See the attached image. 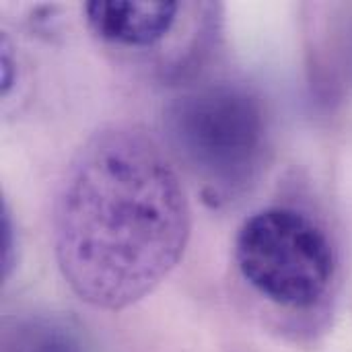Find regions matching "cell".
<instances>
[{
  "mask_svg": "<svg viewBox=\"0 0 352 352\" xmlns=\"http://www.w3.org/2000/svg\"><path fill=\"white\" fill-rule=\"evenodd\" d=\"M192 212L177 171L142 128L111 124L70 159L54 204L58 268L85 303L120 311L182 260Z\"/></svg>",
  "mask_w": 352,
  "mask_h": 352,
  "instance_id": "cell-1",
  "label": "cell"
},
{
  "mask_svg": "<svg viewBox=\"0 0 352 352\" xmlns=\"http://www.w3.org/2000/svg\"><path fill=\"white\" fill-rule=\"evenodd\" d=\"M165 130L177 157L221 190L248 184L266 151V118L260 101L231 85L173 99L165 111Z\"/></svg>",
  "mask_w": 352,
  "mask_h": 352,
  "instance_id": "cell-2",
  "label": "cell"
},
{
  "mask_svg": "<svg viewBox=\"0 0 352 352\" xmlns=\"http://www.w3.org/2000/svg\"><path fill=\"white\" fill-rule=\"evenodd\" d=\"M235 264L262 297L307 309L328 293L336 260L326 233L295 208H264L250 217L235 239Z\"/></svg>",
  "mask_w": 352,
  "mask_h": 352,
  "instance_id": "cell-3",
  "label": "cell"
},
{
  "mask_svg": "<svg viewBox=\"0 0 352 352\" xmlns=\"http://www.w3.org/2000/svg\"><path fill=\"white\" fill-rule=\"evenodd\" d=\"M179 4L173 0H91L85 16L91 31L118 45H153L175 25Z\"/></svg>",
  "mask_w": 352,
  "mask_h": 352,
  "instance_id": "cell-4",
  "label": "cell"
},
{
  "mask_svg": "<svg viewBox=\"0 0 352 352\" xmlns=\"http://www.w3.org/2000/svg\"><path fill=\"white\" fill-rule=\"evenodd\" d=\"M12 352H80V346L62 328L31 326L19 334Z\"/></svg>",
  "mask_w": 352,
  "mask_h": 352,
  "instance_id": "cell-5",
  "label": "cell"
},
{
  "mask_svg": "<svg viewBox=\"0 0 352 352\" xmlns=\"http://www.w3.org/2000/svg\"><path fill=\"white\" fill-rule=\"evenodd\" d=\"M14 225L8 212V206L2 204L0 208V264H2V278H8L14 268Z\"/></svg>",
  "mask_w": 352,
  "mask_h": 352,
  "instance_id": "cell-6",
  "label": "cell"
},
{
  "mask_svg": "<svg viewBox=\"0 0 352 352\" xmlns=\"http://www.w3.org/2000/svg\"><path fill=\"white\" fill-rule=\"evenodd\" d=\"M0 60H2V95H8L12 85H14L16 62L12 58V50H10V43H8L6 37L2 39V56H0Z\"/></svg>",
  "mask_w": 352,
  "mask_h": 352,
  "instance_id": "cell-7",
  "label": "cell"
}]
</instances>
